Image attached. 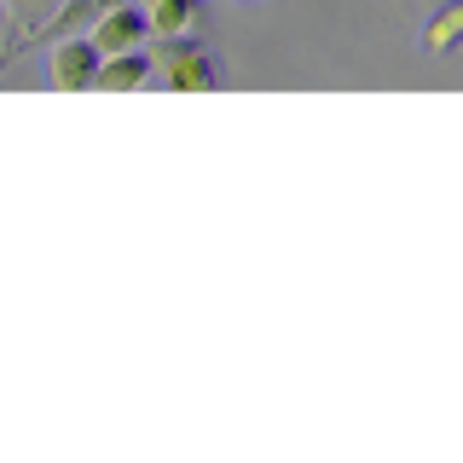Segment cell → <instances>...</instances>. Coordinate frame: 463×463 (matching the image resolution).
I'll list each match as a JSON object with an SVG mask.
<instances>
[{
  "label": "cell",
  "instance_id": "obj_1",
  "mask_svg": "<svg viewBox=\"0 0 463 463\" xmlns=\"http://www.w3.org/2000/svg\"><path fill=\"white\" fill-rule=\"evenodd\" d=\"M99 52L87 35H58L52 52H47V81L58 87V93H87V87L99 81Z\"/></svg>",
  "mask_w": 463,
  "mask_h": 463
},
{
  "label": "cell",
  "instance_id": "obj_2",
  "mask_svg": "<svg viewBox=\"0 0 463 463\" xmlns=\"http://www.w3.org/2000/svg\"><path fill=\"white\" fill-rule=\"evenodd\" d=\"M87 41H93L99 52H139L145 41H151V29H145L134 0H105V6L93 12V24H87Z\"/></svg>",
  "mask_w": 463,
  "mask_h": 463
},
{
  "label": "cell",
  "instance_id": "obj_3",
  "mask_svg": "<svg viewBox=\"0 0 463 463\" xmlns=\"http://www.w3.org/2000/svg\"><path fill=\"white\" fill-rule=\"evenodd\" d=\"M163 81L174 93H209V87L221 81V70H214V58L185 35V41H163Z\"/></svg>",
  "mask_w": 463,
  "mask_h": 463
},
{
  "label": "cell",
  "instance_id": "obj_4",
  "mask_svg": "<svg viewBox=\"0 0 463 463\" xmlns=\"http://www.w3.org/2000/svg\"><path fill=\"white\" fill-rule=\"evenodd\" d=\"M151 41H185L203 18V0H134Z\"/></svg>",
  "mask_w": 463,
  "mask_h": 463
},
{
  "label": "cell",
  "instance_id": "obj_5",
  "mask_svg": "<svg viewBox=\"0 0 463 463\" xmlns=\"http://www.w3.org/2000/svg\"><path fill=\"white\" fill-rule=\"evenodd\" d=\"M58 6H64V0H6V41H12V47H24V41H47Z\"/></svg>",
  "mask_w": 463,
  "mask_h": 463
},
{
  "label": "cell",
  "instance_id": "obj_6",
  "mask_svg": "<svg viewBox=\"0 0 463 463\" xmlns=\"http://www.w3.org/2000/svg\"><path fill=\"white\" fill-rule=\"evenodd\" d=\"M145 76H151V58L139 52H105L99 58V81L93 87H105V93H128V87H139Z\"/></svg>",
  "mask_w": 463,
  "mask_h": 463
},
{
  "label": "cell",
  "instance_id": "obj_7",
  "mask_svg": "<svg viewBox=\"0 0 463 463\" xmlns=\"http://www.w3.org/2000/svg\"><path fill=\"white\" fill-rule=\"evenodd\" d=\"M423 47H429L434 58H446V52L463 47V0H446V6L423 24Z\"/></svg>",
  "mask_w": 463,
  "mask_h": 463
},
{
  "label": "cell",
  "instance_id": "obj_8",
  "mask_svg": "<svg viewBox=\"0 0 463 463\" xmlns=\"http://www.w3.org/2000/svg\"><path fill=\"white\" fill-rule=\"evenodd\" d=\"M12 52H18V47H12V41H6V52H0V70H6V64H12Z\"/></svg>",
  "mask_w": 463,
  "mask_h": 463
}]
</instances>
